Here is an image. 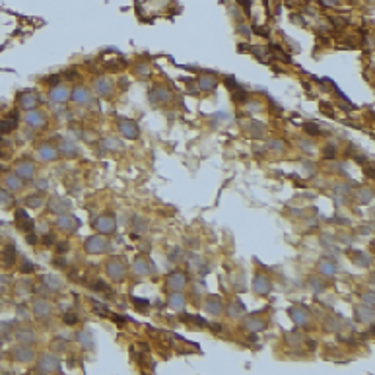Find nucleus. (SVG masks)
I'll use <instances>...</instances> for the list:
<instances>
[{"mask_svg":"<svg viewBox=\"0 0 375 375\" xmlns=\"http://www.w3.org/2000/svg\"><path fill=\"white\" fill-rule=\"evenodd\" d=\"M169 303L175 307V309H181L183 307V303H185V298L183 296H179V293H175V296H171L169 298Z\"/></svg>","mask_w":375,"mask_h":375,"instance_id":"b1692460","label":"nucleus"},{"mask_svg":"<svg viewBox=\"0 0 375 375\" xmlns=\"http://www.w3.org/2000/svg\"><path fill=\"white\" fill-rule=\"evenodd\" d=\"M272 142H274V144H270L272 150H282V148H284V144H282L280 140H272Z\"/></svg>","mask_w":375,"mask_h":375,"instance_id":"473e14b6","label":"nucleus"},{"mask_svg":"<svg viewBox=\"0 0 375 375\" xmlns=\"http://www.w3.org/2000/svg\"><path fill=\"white\" fill-rule=\"evenodd\" d=\"M22 103H23V107H31V105L35 103V97H25Z\"/></svg>","mask_w":375,"mask_h":375,"instance_id":"2f4dec72","label":"nucleus"},{"mask_svg":"<svg viewBox=\"0 0 375 375\" xmlns=\"http://www.w3.org/2000/svg\"><path fill=\"white\" fill-rule=\"evenodd\" d=\"M33 309H35V315L37 317H45L47 313H49V305H47V301H35V305H33Z\"/></svg>","mask_w":375,"mask_h":375,"instance_id":"f3484780","label":"nucleus"},{"mask_svg":"<svg viewBox=\"0 0 375 375\" xmlns=\"http://www.w3.org/2000/svg\"><path fill=\"white\" fill-rule=\"evenodd\" d=\"M28 202H29V206H39V202H43V198L41 196H33V198H28Z\"/></svg>","mask_w":375,"mask_h":375,"instance_id":"c756f323","label":"nucleus"},{"mask_svg":"<svg viewBox=\"0 0 375 375\" xmlns=\"http://www.w3.org/2000/svg\"><path fill=\"white\" fill-rule=\"evenodd\" d=\"M16 173L20 175V177H23V179H29V177L33 175V165H31L29 162H22L20 165H18Z\"/></svg>","mask_w":375,"mask_h":375,"instance_id":"9d476101","label":"nucleus"},{"mask_svg":"<svg viewBox=\"0 0 375 375\" xmlns=\"http://www.w3.org/2000/svg\"><path fill=\"white\" fill-rule=\"evenodd\" d=\"M95 90L99 92L101 95H109V92H111V84H109V80H99V82L95 84Z\"/></svg>","mask_w":375,"mask_h":375,"instance_id":"aec40b11","label":"nucleus"},{"mask_svg":"<svg viewBox=\"0 0 375 375\" xmlns=\"http://www.w3.org/2000/svg\"><path fill=\"white\" fill-rule=\"evenodd\" d=\"M307 132H313V134H319V128H315V124H307Z\"/></svg>","mask_w":375,"mask_h":375,"instance_id":"c9c22d12","label":"nucleus"},{"mask_svg":"<svg viewBox=\"0 0 375 375\" xmlns=\"http://www.w3.org/2000/svg\"><path fill=\"white\" fill-rule=\"evenodd\" d=\"M105 247H107L105 239L99 237V235H93V237H90V239L86 241V249H88L90 253H103Z\"/></svg>","mask_w":375,"mask_h":375,"instance_id":"f257e3e1","label":"nucleus"},{"mask_svg":"<svg viewBox=\"0 0 375 375\" xmlns=\"http://www.w3.org/2000/svg\"><path fill=\"white\" fill-rule=\"evenodd\" d=\"M14 358H18L20 362H29L33 358V352H31V348L22 346V348H16L14 350Z\"/></svg>","mask_w":375,"mask_h":375,"instance_id":"6e6552de","label":"nucleus"},{"mask_svg":"<svg viewBox=\"0 0 375 375\" xmlns=\"http://www.w3.org/2000/svg\"><path fill=\"white\" fill-rule=\"evenodd\" d=\"M121 132L127 138H136L138 136V127L134 121H121Z\"/></svg>","mask_w":375,"mask_h":375,"instance_id":"20e7f679","label":"nucleus"},{"mask_svg":"<svg viewBox=\"0 0 375 375\" xmlns=\"http://www.w3.org/2000/svg\"><path fill=\"white\" fill-rule=\"evenodd\" d=\"M325 156H328V158H332V156H334V146H328V148L325 150Z\"/></svg>","mask_w":375,"mask_h":375,"instance_id":"f704fd0d","label":"nucleus"},{"mask_svg":"<svg viewBox=\"0 0 375 375\" xmlns=\"http://www.w3.org/2000/svg\"><path fill=\"white\" fill-rule=\"evenodd\" d=\"M39 158L41 159H49V162H51V159H57V150L52 148V146L45 144V146L39 148Z\"/></svg>","mask_w":375,"mask_h":375,"instance_id":"f8f14e48","label":"nucleus"},{"mask_svg":"<svg viewBox=\"0 0 375 375\" xmlns=\"http://www.w3.org/2000/svg\"><path fill=\"white\" fill-rule=\"evenodd\" d=\"M18 338H20V340H23V342H31V340H33V332H31V330H25V332H18Z\"/></svg>","mask_w":375,"mask_h":375,"instance_id":"a878e982","label":"nucleus"},{"mask_svg":"<svg viewBox=\"0 0 375 375\" xmlns=\"http://www.w3.org/2000/svg\"><path fill=\"white\" fill-rule=\"evenodd\" d=\"M58 78H60V76H49V78L45 80V82H47V84H51V86H57V84H58Z\"/></svg>","mask_w":375,"mask_h":375,"instance_id":"7c9ffc66","label":"nucleus"},{"mask_svg":"<svg viewBox=\"0 0 375 375\" xmlns=\"http://www.w3.org/2000/svg\"><path fill=\"white\" fill-rule=\"evenodd\" d=\"M95 228L99 231H103V233H113L115 231V220L109 218V216H103L95 222Z\"/></svg>","mask_w":375,"mask_h":375,"instance_id":"7ed1b4c3","label":"nucleus"},{"mask_svg":"<svg viewBox=\"0 0 375 375\" xmlns=\"http://www.w3.org/2000/svg\"><path fill=\"white\" fill-rule=\"evenodd\" d=\"M134 270H136L138 274H148L146 262H144V261H136V264H134Z\"/></svg>","mask_w":375,"mask_h":375,"instance_id":"bb28decb","label":"nucleus"},{"mask_svg":"<svg viewBox=\"0 0 375 375\" xmlns=\"http://www.w3.org/2000/svg\"><path fill=\"white\" fill-rule=\"evenodd\" d=\"M154 93H158V97H154L156 101H167L169 99V92L165 90V88H156Z\"/></svg>","mask_w":375,"mask_h":375,"instance_id":"5701e85b","label":"nucleus"},{"mask_svg":"<svg viewBox=\"0 0 375 375\" xmlns=\"http://www.w3.org/2000/svg\"><path fill=\"white\" fill-rule=\"evenodd\" d=\"M319 268H321V272H323V274H328V276H332V274L336 272V266L330 262V261H321V266H319Z\"/></svg>","mask_w":375,"mask_h":375,"instance_id":"412c9836","label":"nucleus"},{"mask_svg":"<svg viewBox=\"0 0 375 375\" xmlns=\"http://www.w3.org/2000/svg\"><path fill=\"white\" fill-rule=\"evenodd\" d=\"M18 122V113H10L8 119H2L0 121V132H10Z\"/></svg>","mask_w":375,"mask_h":375,"instance_id":"423d86ee","label":"nucleus"},{"mask_svg":"<svg viewBox=\"0 0 375 375\" xmlns=\"http://www.w3.org/2000/svg\"><path fill=\"white\" fill-rule=\"evenodd\" d=\"M134 305H136V307H144V309H146V307H148V301H144V299H134Z\"/></svg>","mask_w":375,"mask_h":375,"instance_id":"72a5a7b5","label":"nucleus"},{"mask_svg":"<svg viewBox=\"0 0 375 375\" xmlns=\"http://www.w3.org/2000/svg\"><path fill=\"white\" fill-rule=\"evenodd\" d=\"M247 327H251V330H261V328H264V323H262V321L253 319L251 323H247Z\"/></svg>","mask_w":375,"mask_h":375,"instance_id":"cd10ccee","label":"nucleus"},{"mask_svg":"<svg viewBox=\"0 0 375 375\" xmlns=\"http://www.w3.org/2000/svg\"><path fill=\"white\" fill-rule=\"evenodd\" d=\"M72 99L76 103H88V101L92 99V95H90V92H88L86 88H78V90L72 92Z\"/></svg>","mask_w":375,"mask_h":375,"instance_id":"0eeeda50","label":"nucleus"},{"mask_svg":"<svg viewBox=\"0 0 375 375\" xmlns=\"http://www.w3.org/2000/svg\"><path fill=\"white\" fill-rule=\"evenodd\" d=\"M41 369L43 371H52V369H58V360L52 358V356H43V362H41Z\"/></svg>","mask_w":375,"mask_h":375,"instance_id":"9b49d317","label":"nucleus"},{"mask_svg":"<svg viewBox=\"0 0 375 375\" xmlns=\"http://www.w3.org/2000/svg\"><path fill=\"white\" fill-rule=\"evenodd\" d=\"M206 309L210 311L212 315H218L220 311H222V301H220V298H212V299L206 303Z\"/></svg>","mask_w":375,"mask_h":375,"instance_id":"dca6fc26","label":"nucleus"},{"mask_svg":"<svg viewBox=\"0 0 375 375\" xmlns=\"http://www.w3.org/2000/svg\"><path fill=\"white\" fill-rule=\"evenodd\" d=\"M28 241H29V243H35V241H37L35 233H31V231H29V233H28Z\"/></svg>","mask_w":375,"mask_h":375,"instance_id":"e433bc0d","label":"nucleus"},{"mask_svg":"<svg viewBox=\"0 0 375 375\" xmlns=\"http://www.w3.org/2000/svg\"><path fill=\"white\" fill-rule=\"evenodd\" d=\"M28 122L33 124V127H41V124L45 122V117H43L41 113H37V111H29L28 113Z\"/></svg>","mask_w":375,"mask_h":375,"instance_id":"2eb2a0df","label":"nucleus"},{"mask_svg":"<svg viewBox=\"0 0 375 375\" xmlns=\"http://www.w3.org/2000/svg\"><path fill=\"white\" fill-rule=\"evenodd\" d=\"M325 4H328V6H334V4H336V0H325Z\"/></svg>","mask_w":375,"mask_h":375,"instance_id":"4c0bfd02","label":"nucleus"},{"mask_svg":"<svg viewBox=\"0 0 375 375\" xmlns=\"http://www.w3.org/2000/svg\"><path fill=\"white\" fill-rule=\"evenodd\" d=\"M107 272H109L111 278H121V276L124 274V266H122V262L119 261V258H113V261L107 262Z\"/></svg>","mask_w":375,"mask_h":375,"instance_id":"f03ea898","label":"nucleus"},{"mask_svg":"<svg viewBox=\"0 0 375 375\" xmlns=\"http://www.w3.org/2000/svg\"><path fill=\"white\" fill-rule=\"evenodd\" d=\"M185 280H187V276H185V274L175 272V274L169 276V288H173V290H183Z\"/></svg>","mask_w":375,"mask_h":375,"instance_id":"39448f33","label":"nucleus"},{"mask_svg":"<svg viewBox=\"0 0 375 375\" xmlns=\"http://www.w3.org/2000/svg\"><path fill=\"white\" fill-rule=\"evenodd\" d=\"M58 226H60L62 229H66V231H72V229L78 226V220L72 218V216H60V218H58Z\"/></svg>","mask_w":375,"mask_h":375,"instance_id":"1a4fd4ad","label":"nucleus"},{"mask_svg":"<svg viewBox=\"0 0 375 375\" xmlns=\"http://www.w3.org/2000/svg\"><path fill=\"white\" fill-rule=\"evenodd\" d=\"M292 317L298 325H305L307 323V313L303 309H292Z\"/></svg>","mask_w":375,"mask_h":375,"instance_id":"6ab92c4d","label":"nucleus"},{"mask_svg":"<svg viewBox=\"0 0 375 375\" xmlns=\"http://www.w3.org/2000/svg\"><path fill=\"white\" fill-rule=\"evenodd\" d=\"M51 97H52V101H66L70 97V92L66 90V88H55V90L51 92Z\"/></svg>","mask_w":375,"mask_h":375,"instance_id":"ddd939ff","label":"nucleus"},{"mask_svg":"<svg viewBox=\"0 0 375 375\" xmlns=\"http://www.w3.org/2000/svg\"><path fill=\"white\" fill-rule=\"evenodd\" d=\"M45 282H49V286H51L52 290H58V288H60L58 280H57V278H52V276H49V278H45Z\"/></svg>","mask_w":375,"mask_h":375,"instance_id":"c85d7f7f","label":"nucleus"},{"mask_svg":"<svg viewBox=\"0 0 375 375\" xmlns=\"http://www.w3.org/2000/svg\"><path fill=\"white\" fill-rule=\"evenodd\" d=\"M60 150H62V154H64V156H74V154H78V148L72 144V142H62Z\"/></svg>","mask_w":375,"mask_h":375,"instance_id":"4be33fe9","label":"nucleus"},{"mask_svg":"<svg viewBox=\"0 0 375 375\" xmlns=\"http://www.w3.org/2000/svg\"><path fill=\"white\" fill-rule=\"evenodd\" d=\"M239 2H241V4H243V6H247V0H239Z\"/></svg>","mask_w":375,"mask_h":375,"instance_id":"58836bf2","label":"nucleus"},{"mask_svg":"<svg viewBox=\"0 0 375 375\" xmlns=\"http://www.w3.org/2000/svg\"><path fill=\"white\" fill-rule=\"evenodd\" d=\"M6 183H8V187H10L12 191H18V189H22V181L18 179V177H14V175H10L6 179Z\"/></svg>","mask_w":375,"mask_h":375,"instance_id":"393cba45","label":"nucleus"},{"mask_svg":"<svg viewBox=\"0 0 375 375\" xmlns=\"http://www.w3.org/2000/svg\"><path fill=\"white\" fill-rule=\"evenodd\" d=\"M216 84H218V80L212 78V76H202L200 78V88H202V90H214Z\"/></svg>","mask_w":375,"mask_h":375,"instance_id":"a211bd4d","label":"nucleus"},{"mask_svg":"<svg viewBox=\"0 0 375 375\" xmlns=\"http://www.w3.org/2000/svg\"><path fill=\"white\" fill-rule=\"evenodd\" d=\"M255 290L258 293H266V292L270 290V282L266 280V278H262V276H257V278H255Z\"/></svg>","mask_w":375,"mask_h":375,"instance_id":"4468645a","label":"nucleus"}]
</instances>
